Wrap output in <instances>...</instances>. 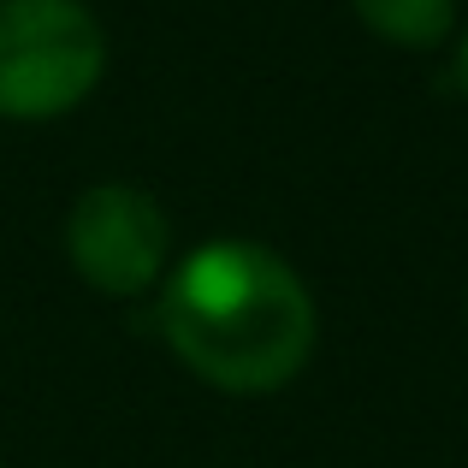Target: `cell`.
Returning <instances> with one entry per match:
<instances>
[{"instance_id":"obj_3","label":"cell","mask_w":468,"mask_h":468,"mask_svg":"<svg viewBox=\"0 0 468 468\" xmlns=\"http://www.w3.org/2000/svg\"><path fill=\"white\" fill-rule=\"evenodd\" d=\"M66 261L90 291L113 303L149 297L172 273V219L143 184L107 178L71 202L66 214Z\"/></svg>"},{"instance_id":"obj_1","label":"cell","mask_w":468,"mask_h":468,"mask_svg":"<svg viewBox=\"0 0 468 468\" xmlns=\"http://www.w3.org/2000/svg\"><path fill=\"white\" fill-rule=\"evenodd\" d=\"M160 338L202 386L273 398L309 367L320 309L303 273L255 238H207L160 279Z\"/></svg>"},{"instance_id":"obj_2","label":"cell","mask_w":468,"mask_h":468,"mask_svg":"<svg viewBox=\"0 0 468 468\" xmlns=\"http://www.w3.org/2000/svg\"><path fill=\"white\" fill-rule=\"evenodd\" d=\"M107 30L90 0H0V119L42 125L95 95Z\"/></svg>"},{"instance_id":"obj_4","label":"cell","mask_w":468,"mask_h":468,"mask_svg":"<svg viewBox=\"0 0 468 468\" xmlns=\"http://www.w3.org/2000/svg\"><path fill=\"white\" fill-rule=\"evenodd\" d=\"M362 30H374L391 48H439L457 30V0H350Z\"/></svg>"},{"instance_id":"obj_6","label":"cell","mask_w":468,"mask_h":468,"mask_svg":"<svg viewBox=\"0 0 468 468\" xmlns=\"http://www.w3.org/2000/svg\"><path fill=\"white\" fill-rule=\"evenodd\" d=\"M463 314H468V297H463Z\"/></svg>"},{"instance_id":"obj_5","label":"cell","mask_w":468,"mask_h":468,"mask_svg":"<svg viewBox=\"0 0 468 468\" xmlns=\"http://www.w3.org/2000/svg\"><path fill=\"white\" fill-rule=\"evenodd\" d=\"M457 83H463V95H468V36H463V48H457Z\"/></svg>"}]
</instances>
